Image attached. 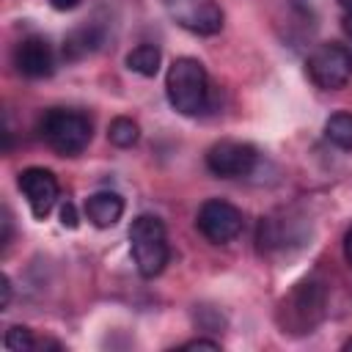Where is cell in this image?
Here are the masks:
<instances>
[{
	"mask_svg": "<svg viewBox=\"0 0 352 352\" xmlns=\"http://www.w3.org/2000/svg\"><path fill=\"white\" fill-rule=\"evenodd\" d=\"M0 292H3L0 308H8V302H11V280H8V275H0Z\"/></svg>",
	"mask_w": 352,
	"mask_h": 352,
	"instance_id": "obj_19",
	"label": "cell"
},
{
	"mask_svg": "<svg viewBox=\"0 0 352 352\" xmlns=\"http://www.w3.org/2000/svg\"><path fill=\"white\" fill-rule=\"evenodd\" d=\"M258 151L242 140H217L206 151V168L220 179H239L256 168Z\"/></svg>",
	"mask_w": 352,
	"mask_h": 352,
	"instance_id": "obj_8",
	"label": "cell"
},
{
	"mask_svg": "<svg viewBox=\"0 0 352 352\" xmlns=\"http://www.w3.org/2000/svg\"><path fill=\"white\" fill-rule=\"evenodd\" d=\"M305 72L311 77V82L322 91H338L349 82L352 77V55L346 47L330 41V44H319L308 60H305Z\"/></svg>",
	"mask_w": 352,
	"mask_h": 352,
	"instance_id": "obj_5",
	"label": "cell"
},
{
	"mask_svg": "<svg viewBox=\"0 0 352 352\" xmlns=\"http://www.w3.org/2000/svg\"><path fill=\"white\" fill-rule=\"evenodd\" d=\"M344 349H352V338H349V341H344Z\"/></svg>",
	"mask_w": 352,
	"mask_h": 352,
	"instance_id": "obj_25",
	"label": "cell"
},
{
	"mask_svg": "<svg viewBox=\"0 0 352 352\" xmlns=\"http://www.w3.org/2000/svg\"><path fill=\"white\" fill-rule=\"evenodd\" d=\"M124 214V198L113 190H99L94 195L85 198V217L96 226V228H110L121 220Z\"/></svg>",
	"mask_w": 352,
	"mask_h": 352,
	"instance_id": "obj_11",
	"label": "cell"
},
{
	"mask_svg": "<svg viewBox=\"0 0 352 352\" xmlns=\"http://www.w3.org/2000/svg\"><path fill=\"white\" fill-rule=\"evenodd\" d=\"M41 140L60 157H77L91 143V121L80 110L52 107L38 121Z\"/></svg>",
	"mask_w": 352,
	"mask_h": 352,
	"instance_id": "obj_2",
	"label": "cell"
},
{
	"mask_svg": "<svg viewBox=\"0 0 352 352\" xmlns=\"http://www.w3.org/2000/svg\"><path fill=\"white\" fill-rule=\"evenodd\" d=\"M324 138L336 148L349 151L352 148V113H333L324 121Z\"/></svg>",
	"mask_w": 352,
	"mask_h": 352,
	"instance_id": "obj_13",
	"label": "cell"
},
{
	"mask_svg": "<svg viewBox=\"0 0 352 352\" xmlns=\"http://www.w3.org/2000/svg\"><path fill=\"white\" fill-rule=\"evenodd\" d=\"M160 60L162 55H160V47L154 44H138L135 50L126 52V66L140 77H154L160 72Z\"/></svg>",
	"mask_w": 352,
	"mask_h": 352,
	"instance_id": "obj_12",
	"label": "cell"
},
{
	"mask_svg": "<svg viewBox=\"0 0 352 352\" xmlns=\"http://www.w3.org/2000/svg\"><path fill=\"white\" fill-rule=\"evenodd\" d=\"M165 94L176 113L198 116L209 104V74L198 58H176L165 74Z\"/></svg>",
	"mask_w": 352,
	"mask_h": 352,
	"instance_id": "obj_1",
	"label": "cell"
},
{
	"mask_svg": "<svg viewBox=\"0 0 352 352\" xmlns=\"http://www.w3.org/2000/svg\"><path fill=\"white\" fill-rule=\"evenodd\" d=\"M3 248L11 242V214H8V209H3Z\"/></svg>",
	"mask_w": 352,
	"mask_h": 352,
	"instance_id": "obj_20",
	"label": "cell"
},
{
	"mask_svg": "<svg viewBox=\"0 0 352 352\" xmlns=\"http://www.w3.org/2000/svg\"><path fill=\"white\" fill-rule=\"evenodd\" d=\"M344 256H346V264L352 267V228H349L346 236H344Z\"/></svg>",
	"mask_w": 352,
	"mask_h": 352,
	"instance_id": "obj_22",
	"label": "cell"
},
{
	"mask_svg": "<svg viewBox=\"0 0 352 352\" xmlns=\"http://www.w3.org/2000/svg\"><path fill=\"white\" fill-rule=\"evenodd\" d=\"M60 223L69 226V228L77 226V214H74V204H72V201H66V204L60 206Z\"/></svg>",
	"mask_w": 352,
	"mask_h": 352,
	"instance_id": "obj_17",
	"label": "cell"
},
{
	"mask_svg": "<svg viewBox=\"0 0 352 352\" xmlns=\"http://www.w3.org/2000/svg\"><path fill=\"white\" fill-rule=\"evenodd\" d=\"M14 66L22 77H30V80H41V77H50L52 69H55V55H52V47L47 38L41 36H28L22 38L16 47H14Z\"/></svg>",
	"mask_w": 352,
	"mask_h": 352,
	"instance_id": "obj_10",
	"label": "cell"
},
{
	"mask_svg": "<svg viewBox=\"0 0 352 352\" xmlns=\"http://www.w3.org/2000/svg\"><path fill=\"white\" fill-rule=\"evenodd\" d=\"M3 344H6L11 352H28V349H36V338H33V333H30L28 327H22V324L8 327Z\"/></svg>",
	"mask_w": 352,
	"mask_h": 352,
	"instance_id": "obj_16",
	"label": "cell"
},
{
	"mask_svg": "<svg viewBox=\"0 0 352 352\" xmlns=\"http://www.w3.org/2000/svg\"><path fill=\"white\" fill-rule=\"evenodd\" d=\"M338 3H341L344 8H352V0H338Z\"/></svg>",
	"mask_w": 352,
	"mask_h": 352,
	"instance_id": "obj_24",
	"label": "cell"
},
{
	"mask_svg": "<svg viewBox=\"0 0 352 352\" xmlns=\"http://www.w3.org/2000/svg\"><path fill=\"white\" fill-rule=\"evenodd\" d=\"M168 16L195 33V36H214L223 30V8L217 0H162Z\"/></svg>",
	"mask_w": 352,
	"mask_h": 352,
	"instance_id": "obj_7",
	"label": "cell"
},
{
	"mask_svg": "<svg viewBox=\"0 0 352 352\" xmlns=\"http://www.w3.org/2000/svg\"><path fill=\"white\" fill-rule=\"evenodd\" d=\"M195 228L212 245H228L231 239H236L242 234L245 217H242V209H236L234 204H228L223 198H209L201 204V209L195 214Z\"/></svg>",
	"mask_w": 352,
	"mask_h": 352,
	"instance_id": "obj_6",
	"label": "cell"
},
{
	"mask_svg": "<svg viewBox=\"0 0 352 352\" xmlns=\"http://www.w3.org/2000/svg\"><path fill=\"white\" fill-rule=\"evenodd\" d=\"M50 6H52L55 11H72V8L80 6V0H50Z\"/></svg>",
	"mask_w": 352,
	"mask_h": 352,
	"instance_id": "obj_21",
	"label": "cell"
},
{
	"mask_svg": "<svg viewBox=\"0 0 352 352\" xmlns=\"http://www.w3.org/2000/svg\"><path fill=\"white\" fill-rule=\"evenodd\" d=\"M16 187L22 190V195H25L36 220H44L52 212V206L58 204V195H60V184H58L55 173L50 168H38V165L25 168L16 176Z\"/></svg>",
	"mask_w": 352,
	"mask_h": 352,
	"instance_id": "obj_9",
	"label": "cell"
},
{
	"mask_svg": "<svg viewBox=\"0 0 352 352\" xmlns=\"http://www.w3.org/2000/svg\"><path fill=\"white\" fill-rule=\"evenodd\" d=\"M99 41H102V36H99L96 28H80V30H74V33L66 38L63 55L72 58V60H74V58H82V55L94 52V50L99 47Z\"/></svg>",
	"mask_w": 352,
	"mask_h": 352,
	"instance_id": "obj_14",
	"label": "cell"
},
{
	"mask_svg": "<svg viewBox=\"0 0 352 352\" xmlns=\"http://www.w3.org/2000/svg\"><path fill=\"white\" fill-rule=\"evenodd\" d=\"M182 349H220V344L209 341V338H192V341L182 344Z\"/></svg>",
	"mask_w": 352,
	"mask_h": 352,
	"instance_id": "obj_18",
	"label": "cell"
},
{
	"mask_svg": "<svg viewBox=\"0 0 352 352\" xmlns=\"http://www.w3.org/2000/svg\"><path fill=\"white\" fill-rule=\"evenodd\" d=\"M138 138H140V126L126 116L113 118L110 126H107V140L113 146H118V148H132L138 143Z\"/></svg>",
	"mask_w": 352,
	"mask_h": 352,
	"instance_id": "obj_15",
	"label": "cell"
},
{
	"mask_svg": "<svg viewBox=\"0 0 352 352\" xmlns=\"http://www.w3.org/2000/svg\"><path fill=\"white\" fill-rule=\"evenodd\" d=\"M324 305H327L324 283L316 278H305L283 297L278 322L289 333H311L324 319Z\"/></svg>",
	"mask_w": 352,
	"mask_h": 352,
	"instance_id": "obj_4",
	"label": "cell"
},
{
	"mask_svg": "<svg viewBox=\"0 0 352 352\" xmlns=\"http://www.w3.org/2000/svg\"><path fill=\"white\" fill-rule=\"evenodd\" d=\"M129 253H132V261L143 278H157L165 270V264L170 258V248H168V234H165V226L160 217L138 214L132 220Z\"/></svg>",
	"mask_w": 352,
	"mask_h": 352,
	"instance_id": "obj_3",
	"label": "cell"
},
{
	"mask_svg": "<svg viewBox=\"0 0 352 352\" xmlns=\"http://www.w3.org/2000/svg\"><path fill=\"white\" fill-rule=\"evenodd\" d=\"M341 25H344V33H346V36L352 38V8H346V14H344Z\"/></svg>",
	"mask_w": 352,
	"mask_h": 352,
	"instance_id": "obj_23",
	"label": "cell"
}]
</instances>
